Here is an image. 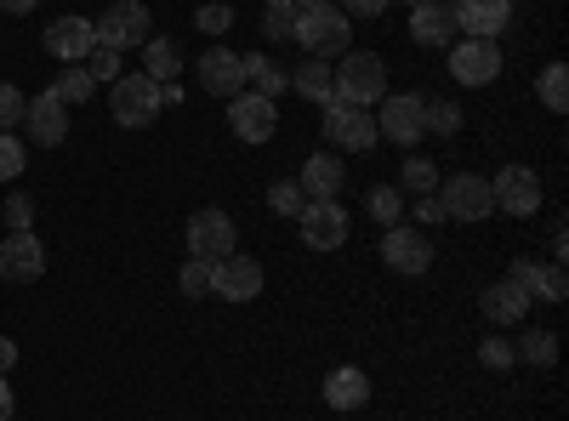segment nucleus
<instances>
[{
    "mask_svg": "<svg viewBox=\"0 0 569 421\" xmlns=\"http://www.w3.org/2000/svg\"><path fill=\"white\" fill-rule=\"evenodd\" d=\"M325 137L330 149H348V154H370L382 137H376V114L370 109H353V103H325Z\"/></svg>",
    "mask_w": 569,
    "mask_h": 421,
    "instance_id": "obj_7",
    "label": "nucleus"
},
{
    "mask_svg": "<svg viewBox=\"0 0 569 421\" xmlns=\"http://www.w3.org/2000/svg\"><path fill=\"white\" fill-rule=\"evenodd\" d=\"M12 364H18V342H12V337H0V377H7Z\"/></svg>",
    "mask_w": 569,
    "mask_h": 421,
    "instance_id": "obj_45",
    "label": "nucleus"
},
{
    "mask_svg": "<svg viewBox=\"0 0 569 421\" xmlns=\"http://www.w3.org/2000/svg\"><path fill=\"white\" fill-rule=\"evenodd\" d=\"M86 74L98 80V86H114V80L126 74V58H120V52H109V46H91V58H86Z\"/></svg>",
    "mask_w": 569,
    "mask_h": 421,
    "instance_id": "obj_35",
    "label": "nucleus"
},
{
    "mask_svg": "<svg viewBox=\"0 0 569 421\" xmlns=\"http://www.w3.org/2000/svg\"><path fill=\"white\" fill-rule=\"evenodd\" d=\"M23 126H29V137H34V149H58L63 137H69V109H63V98H58L52 86L34 91V103L23 109Z\"/></svg>",
    "mask_w": 569,
    "mask_h": 421,
    "instance_id": "obj_17",
    "label": "nucleus"
},
{
    "mask_svg": "<svg viewBox=\"0 0 569 421\" xmlns=\"http://www.w3.org/2000/svg\"><path fill=\"white\" fill-rule=\"evenodd\" d=\"M302 206H308V194H302V182L297 177H284V182H273V189H268V211L273 217H302Z\"/></svg>",
    "mask_w": 569,
    "mask_h": 421,
    "instance_id": "obj_29",
    "label": "nucleus"
},
{
    "mask_svg": "<svg viewBox=\"0 0 569 421\" xmlns=\"http://www.w3.org/2000/svg\"><path fill=\"white\" fill-rule=\"evenodd\" d=\"M445 7H450V0H445Z\"/></svg>",
    "mask_w": 569,
    "mask_h": 421,
    "instance_id": "obj_50",
    "label": "nucleus"
},
{
    "mask_svg": "<svg viewBox=\"0 0 569 421\" xmlns=\"http://www.w3.org/2000/svg\"><path fill=\"white\" fill-rule=\"evenodd\" d=\"M382 98H388V63L376 52H342V63H337V98H330V103L370 109Z\"/></svg>",
    "mask_w": 569,
    "mask_h": 421,
    "instance_id": "obj_2",
    "label": "nucleus"
},
{
    "mask_svg": "<svg viewBox=\"0 0 569 421\" xmlns=\"http://www.w3.org/2000/svg\"><path fill=\"white\" fill-rule=\"evenodd\" d=\"M149 29H154V18H149L142 0H114L103 18H91L98 46H109V52H120V58L131 52V46H149Z\"/></svg>",
    "mask_w": 569,
    "mask_h": 421,
    "instance_id": "obj_4",
    "label": "nucleus"
},
{
    "mask_svg": "<svg viewBox=\"0 0 569 421\" xmlns=\"http://www.w3.org/2000/svg\"><path fill=\"white\" fill-rule=\"evenodd\" d=\"M46 273V251L34 233H7L0 240V279L7 285H34V279Z\"/></svg>",
    "mask_w": 569,
    "mask_h": 421,
    "instance_id": "obj_18",
    "label": "nucleus"
},
{
    "mask_svg": "<svg viewBox=\"0 0 569 421\" xmlns=\"http://www.w3.org/2000/svg\"><path fill=\"white\" fill-rule=\"evenodd\" d=\"M262 34L268 40H291V29H297V0H262Z\"/></svg>",
    "mask_w": 569,
    "mask_h": 421,
    "instance_id": "obj_31",
    "label": "nucleus"
},
{
    "mask_svg": "<svg viewBox=\"0 0 569 421\" xmlns=\"http://www.w3.org/2000/svg\"><path fill=\"white\" fill-rule=\"evenodd\" d=\"M365 211L382 222V228H393V222H405V194L393 189V182H376V189L365 194Z\"/></svg>",
    "mask_w": 569,
    "mask_h": 421,
    "instance_id": "obj_28",
    "label": "nucleus"
},
{
    "mask_svg": "<svg viewBox=\"0 0 569 421\" xmlns=\"http://www.w3.org/2000/svg\"><path fill=\"white\" fill-rule=\"evenodd\" d=\"M211 297H222V302H257L262 297V262L240 257V251L211 262Z\"/></svg>",
    "mask_w": 569,
    "mask_h": 421,
    "instance_id": "obj_12",
    "label": "nucleus"
},
{
    "mask_svg": "<svg viewBox=\"0 0 569 421\" xmlns=\"http://www.w3.org/2000/svg\"><path fill=\"white\" fill-rule=\"evenodd\" d=\"M376 137L410 149L427 137V98L421 91H399V98H382V114H376Z\"/></svg>",
    "mask_w": 569,
    "mask_h": 421,
    "instance_id": "obj_6",
    "label": "nucleus"
},
{
    "mask_svg": "<svg viewBox=\"0 0 569 421\" xmlns=\"http://www.w3.org/2000/svg\"><path fill=\"white\" fill-rule=\"evenodd\" d=\"M142 74L149 80H171V74H182V46L177 40H166V34H149V46H142Z\"/></svg>",
    "mask_w": 569,
    "mask_h": 421,
    "instance_id": "obj_27",
    "label": "nucleus"
},
{
    "mask_svg": "<svg viewBox=\"0 0 569 421\" xmlns=\"http://www.w3.org/2000/svg\"><path fill=\"white\" fill-rule=\"evenodd\" d=\"M23 109H29V98L18 86H0V131H12V126H23Z\"/></svg>",
    "mask_w": 569,
    "mask_h": 421,
    "instance_id": "obj_40",
    "label": "nucleus"
},
{
    "mask_svg": "<svg viewBox=\"0 0 569 421\" xmlns=\"http://www.w3.org/2000/svg\"><path fill=\"white\" fill-rule=\"evenodd\" d=\"M382 262L393 273H427V268H433V245H427L421 228L393 222V228H382Z\"/></svg>",
    "mask_w": 569,
    "mask_h": 421,
    "instance_id": "obj_14",
    "label": "nucleus"
},
{
    "mask_svg": "<svg viewBox=\"0 0 569 421\" xmlns=\"http://www.w3.org/2000/svg\"><path fill=\"white\" fill-rule=\"evenodd\" d=\"M240 251V228H233L228 211H194L188 217V257H200V262H222Z\"/></svg>",
    "mask_w": 569,
    "mask_h": 421,
    "instance_id": "obj_5",
    "label": "nucleus"
},
{
    "mask_svg": "<svg viewBox=\"0 0 569 421\" xmlns=\"http://www.w3.org/2000/svg\"><path fill=\"white\" fill-rule=\"evenodd\" d=\"M228 126H233V137H240V143H273L279 109H273V98L240 91V98H228Z\"/></svg>",
    "mask_w": 569,
    "mask_h": 421,
    "instance_id": "obj_13",
    "label": "nucleus"
},
{
    "mask_svg": "<svg viewBox=\"0 0 569 421\" xmlns=\"http://www.w3.org/2000/svg\"><path fill=\"white\" fill-rule=\"evenodd\" d=\"M52 91H58L63 109H69V103H86L91 91H98V80L86 74V63H69V74H58V86H52Z\"/></svg>",
    "mask_w": 569,
    "mask_h": 421,
    "instance_id": "obj_33",
    "label": "nucleus"
},
{
    "mask_svg": "<svg viewBox=\"0 0 569 421\" xmlns=\"http://www.w3.org/2000/svg\"><path fill=\"white\" fill-rule=\"evenodd\" d=\"M23 160H29V149H23V137H12V131H0V182H12V177L23 171Z\"/></svg>",
    "mask_w": 569,
    "mask_h": 421,
    "instance_id": "obj_37",
    "label": "nucleus"
},
{
    "mask_svg": "<svg viewBox=\"0 0 569 421\" xmlns=\"http://www.w3.org/2000/svg\"><path fill=\"white\" fill-rule=\"evenodd\" d=\"M109 109H114V120H120L126 131H142V126H154V120H160V109H166V86L149 80V74H120V80L109 86Z\"/></svg>",
    "mask_w": 569,
    "mask_h": 421,
    "instance_id": "obj_3",
    "label": "nucleus"
},
{
    "mask_svg": "<svg viewBox=\"0 0 569 421\" xmlns=\"http://www.w3.org/2000/svg\"><path fill=\"white\" fill-rule=\"evenodd\" d=\"M0 421H12V388H7V377H0Z\"/></svg>",
    "mask_w": 569,
    "mask_h": 421,
    "instance_id": "obj_47",
    "label": "nucleus"
},
{
    "mask_svg": "<svg viewBox=\"0 0 569 421\" xmlns=\"http://www.w3.org/2000/svg\"><path fill=\"white\" fill-rule=\"evenodd\" d=\"M297 228H302V245L308 251H342L348 245V211L337 200H308L302 217H297Z\"/></svg>",
    "mask_w": 569,
    "mask_h": 421,
    "instance_id": "obj_11",
    "label": "nucleus"
},
{
    "mask_svg": "<svg viewBox=\"0 0 569 421\" xmlns=\"http://www.w3.org/2000/svg\"><path fill=\"white\" fill-rule=\"evenodd\" d=\"M240 69H246V91H257V98H279V91L291 86V69H279V63L262 58V52L240 58Z\"/></svg>",
    "mask_w": 569,
    "mask_h": 421,
    "instance_id": "obj_25",
    "label": "nucleus"
},
{
    "mask_svg": "<svg viewBox=\"0 0 569 421\" xmlns=\"http://www.w3.org/2000/svg\"><path fill=\"white\" fill-rule=\"evenodd\" d=\"M507 279H512V285L525 291L530 302H536V297H541V302H563V297H569V279H563V262H536V257H512Z\"/></svg>",
    "mask_w": 569,
    "mask_h": 421,
    "instance_id": "obj_15",
    "label": "nucleus"
},
{
    "mask_svg": "<svg viewBox=\"0 0 569 421\" xmlns=\"http://www.w3.org/2000/svg\"><path fill=\"white\" fill-rule=\"evenodd\" d=\"M450 74L461 86H496L501 80V46L496 40H450Z\"/></svg>",
    "mask_w": 569,
    "mask_h": 421,
    "instance_id": "obj_10",
    "label": "nucleus"
},
{
    "mask_svg": "<svg viewBox=\"0 0 569 421\" xmlns=\"http://www.w3.org/2000/svg\"><path fill=\"white\" fill-rule=\"evenodd\" d=\"M302 7H330V0H297V12H302Z\"/></svg>",
    "mask_w": 569,
    "mask_h": 421,
    "instance_id": "obj_48",
    "label": "nucleus"
},
{
    "mask_svg": "<svg viewBox=\"0 0 569 421\" xmlns=\"http://www.w3.org/2000/svg\"><path fill=\"white\" fill-rule=\"evenodd\" d=\"M194 23H200L211 40H222V34L233 29V7H228V0H211V7H200V12H194Z\"/></svg>",
    "mask_w": 569,
    "mask_h": 421,
    "instance_id": "obj_38",
    "label": "nucleus"
},
{
    "mask_svg": "<svg viewBox=\"0 0 569 421\" xmlns=\"http://www.w3.org/2000/svg\"><path fill=\"white\" fill-rule=\"evenodd\" d=\"M200 86L211 91V98H240L246 91V69H240V52H228V46H211V52L200 58Z\"/></svg>",
    "mask_w": 569,
    "mask_h": 421,
    "instance_id": "obj_19",
    "label": "nucleus"
},
{
    "mask_svg": "<svg viewBox=\"0 0 569 421\" xmlns=\"http://www.w3.org/2000/svg\"><path fill=\"white\" fill-rule=\"evenodd\" d=\"M291 40H302L308 58H325V63H330V58L353 52V18L337 7V0H330V7H302Z\"/></svg>",
    "mask_w": 569,
    "mask_h": 421,
    "instance_id": "obj_1",
    "label": "nucleus"
},
{
    "mask_svg": "<svg viewBox=\"0 0 569 421\" xmlns=\"http://www.w3.org/2000/svg\"><path fill=\"white\" fill-rule=\"evenodd\" d=\"M302 194L308 200H337L342 194V182H348V166L337 160V154H308V166H302Z\"/></svg>",
    "mask_w": 569,
    "mask_h": 421,
    "instance_id": "obj_23",
    "label": "nucleus"
},
{
    "mask_svg": "<svg viewBox=\"0 0 569 421\" xmlns=\"http://www.w3.org/2000/svg\"><path fill=\"white\" fill-rule=\"evenodd\" d=\"M7 228L12 233H34V200L29 194H12L7 200Z\"/></svg>",
    "mask_w": 569,
    "mask_h": 421,
    "instance_id": "obj_41",
    "label": "nucleus"
},
{
    "mask_svg": "<svg viewBox=\"0 0 569 421\" xmlns=\"http://www.w3.org/2000/svg\"><path fill=\"white\" fill-rule=\"evenodd\" d=\"M416 222H445V206H439V194H416Z\"/></svg>",
    "mask_w": 569,
    "mask_h": 421,
    "instance_id": "obj_44",
    "label": "nucleus"
},
{
    "mask_svg": "<svg viewBox=\"0 0 569 421\" xmlns=\"http://www.w3.org/2000/svg\"><path fill=\"white\" fill-rule=\"evenodd\" d=\"M291 86L302 91L308 103H330L337 98V69H330L325 58H308L302 69H291Z\"/></svg>",
    "mask_w": 569,
    "mask_h": 421,
    "instance_id": "obj_26",
    "label": "nucleus"
},
{
    "mask_svg": "<svg viewBox=\"0 0 569 421\" xmlns=\"http://www.w3.org/2000/svg\"><path fill=\"white\" fill-rule=\"evenodd\" d=\"M337 7H342L348 18H382V12L393 7V0H337Z\"/></svg>",
    "mask_w": 569,
    "mask_h": 421,
    "instance_id": "obj_43",
    "label": "nucleus"
},
{
    "mask_svg": "<svg viewBox=\"0 0 569 421\" xmlns=\"http://www.w3.org/2000/svg\"><path fill=\"white\" fill-rule=\"evenodd\" d=\"M490 200L507 217H536L541 211V177H536V166H501L496 182H490Z\"/></svg>",
    "mask_w": 569,
    "mask_h": 421,
    "instance_id": "obj_9",
    "label": "nucleus"
},
{
    "mask_svg": "<svg viewBox=\"0 0 569 421\" xmlns=\"http://www.w3.org/2000/svg\"><path fill=\"white\" fill-rule=\"evenodd\" d=\"M91 46H98V34H91V18H58L52 29H46V52H52L58 63H86Z\"/></svg>",
    "mask_w": 569,
    "mask_h": 421,
    "instance_id": "obj_20",
    "label": "nucleus"
},
{
    "mask_svg": "<svg viewBox=\"0 0 569 421\" xmlns=\"http://www.w3.org/2000/svg\"><path fill=\"white\" fill-rule=\"evenodd\" d=\"M525 313H530V297L518 291L512 279H496V285L485 291V319H490V324H518Z\"/></svg>",
    "mask_w": 569,
    "mask_h": 421,
    "instance_id": "obj_24",
    "label": "nucleus"
},
{
    "mask_svg": "<svg viewBox=\"0 0 569 421\" xmlns=\"http://www.w3.org/2000/svg\"><path fill=\"white\" fill-rule=\"evenodd\" d=\"M461 120H467V114H461L456 103H427V131H439V137H456V131H461Z\"/></svg>",
    "mask_w": 569,
    "mask_h": 421,
    "instance_id": "obj_39",
    "label": "nucleus"
},
{
    "mask_svg": "<svg viewBox=\"0 0 569 421\" xmlns=\"http://www.w3.org/2000/svg\"><path fill=\"white\" fill-rule=\"evenodd\" d=\"M450 18L467 40H496L512 23V0H450Z\"/></svg>",
    "mask_w": 569,
    "mask_h": 421,
    "instance_id": "obj_16",
    "label": "nucleus"
},
{
    "mask_svg": "<svg viewBox=\"0 0 569 421\" xmlns=\"http://www.w3.org/2000/svg\"><path fill=\"white\" fill-rule=\"evenodd\" d=\"M541 103H547L552 114L569 109V69H563V63H547V69H541Z\"/></svg>",
    "mask_w": 569,
    "mask_h": 421,
    "instance_id": "obj_32",
    "label": "nucleus"
},
{
    "mask_svg": "<svg viewBox=\"0 0 569 421\" xmlns=\"http://www.w3.org/2000/svg\"><path fill=\"white\" fill-rule=\"evenodd\" d=\"M0 18H7V12H0Z\"/></svg>",
    "mask_w": 569,
    "mask_h": 421,
    "instance_id": "obj_51",
    "label": "nucleus"
},
{
    "mask_svg": "<svg viewBox=\"0 0 569 421\" xmlns=\"http://www.w3.org/2000/svg\"><path fill=\"white\" fill-rule=\"evenodd\" d=\"M479 359H485V370H507V364H518V359H512V342H507V337H485Z\"/></svg>",
    "mask_w": 569,
    "mask_h": 421,
    "instance_id": "obj_42",
    "label": "nucleus"
},
{
    "mask_svg": "<svg viewBox=\"0 0 569 421\" xmlns=\"http://www.w3.org/2000/svg\"><path fill=\"white\" fill-rule=\"evenodd\" d=\"M512 359L518 364H552L558 359V337L552 331H530L525 342H512Z\"/></svg>",
    "mask_w": 569,
    "mask_h": 421,
    "instance_id": "obj_30",
    "label": "nucleus"
},
{
    "mask_svg": "<svg viewBox=\"0 0 569 421\" xmlns=\"http://www.w3.org/2000/svg\"><path fill=\"white\" fill-rule=\"evenodd\" d=\"M405 194H439V166L421 160V154H410V160H405Z\"/></svg>",
    "mask_w": 569,
    "mask_h": 421,
    "instance_id": "obj_34",
    "label": "nucleus"
},
{
    "mask_svg": "<svg viewBox=\"0 0 569 421\" xmlns=\"http://www.w3.org/2000/svg\"><path fill=\"white\" fill-rule=\"evenodd\" d=\"M439 206H445L450 222H485V217L496 211V200H490V177H479V171H456V177H445Z\"/></svg>",
    "mask_w": 569,
    "mask_h": 421,
    "instance_id": "obj_8",
    "label": "nucleus"
},
{
    "mask_svg": "<svg viewBox=\"0 0 569 421\" xmlns=\"http://www.w3.org/2000/svg\"><path fill=\"white\" fill-rule=\"evenodd\" d=\"M177 291H182V297H211V262L188 257L182 273H177Z\"/></svg>",
    "mask_w": 569,
    "mask_h": 421,
    "instance_id": "obj_36",
    "label": "nucleus"
},
{
    "mask_svg": "<svg viewBox=\"0 0 569 421\" xmlns=\"http://www.w3.org/2000/svg\"><path fill=\"white\" fill-rule=\"evenodd\" d=\"M40 7V0H0V12H12V18H29Z\"/></svg>",
    "mask_w": 569,
    "mask_h": 421,
    "instance_id": "obj_46",
    "label": "nucleus"
},
{
    "mask_svg": "<svg viewBox=\"0 0 569 421\" xmlns=\"http://www.w3.org/2000/svg\"><path fill=\"white\" fill-rule=\"evenodd\" d=\"M410 40L416 46H450L456 40V18L445 0H421V7H410Z\"/></svg>",
    "mask_w": 569,
    "mask_h": 421,
    "instance_id": "obj_22",
    "label": "nucleus"
},
{
    "mask_svg": "<svg viewBox=\"0 0 569 421\" xmlns=\"http://www.w3.org/2000/svg\"><path fill=\"white\" fill-rule=\"evenodd\" d=\"M325 404L330 410H365L370 404V377H365L359 364H337L325 377Z\"/></svg>",
    "mask_w": 569,
    "mask_h": 421,
    "instance_id": "obj_21",
    "label": "nucleus"
},
{
    "mask_svg": "<svg viewBox=\"0 0 569 421\" xmlns=\"http://www.w3.org/2000/svg\"><path fill=\"white\" fill-rule=\"evenodd\" d=\"M405 7H421V0H405Z\"/></svg>",
    "mask_w": 569,
    "mask_h": 421,
    "instance_id": "obj_49",
    "label": "nucleus"
}]
</instances>
